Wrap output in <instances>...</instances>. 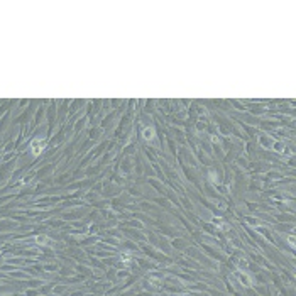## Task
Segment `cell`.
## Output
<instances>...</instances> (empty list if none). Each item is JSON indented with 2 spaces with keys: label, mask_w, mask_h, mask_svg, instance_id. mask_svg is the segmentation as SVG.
<instances>
[{
  "label": "cell",
  "mask_w": 296,
  "mask_h": 296,
  "mask_svg": "<svg viewBox=\"0 0 296 296\" xmlns=\"http://www.w3.org/2000/svg\"><path fill=\"white\" fill-rule=\"evenodd\" d=\"M31 151H32L34 156H37V154H41L44 151V141L41 139H34L32 142H31Z\"/></svg>",
  "instance_id": "6da1fadb"
},
{
  "label": "cell",
  "mask_w": 296,
  "mask_h": 296,
  "mask_svg": "<svg viewBox=\"0 0 296 296\" xmlns=\"http://www.w3.org/2000/svg\"><path fill=\"white\" fill-rule=\"evenodd\" d=\"M154 135H156V134H154V127H146V129L142 130V137H144L146 141H152V139H154Z\"/></svg>",
  "instance_id": "7a4b0ae2"
},
{
  "label": "cell",
  "mask_w": 296,
  "mask_h": 296,
  "mask_svg": "<svg viewBox=\"0 0 296 296\" xmlns=\"http://www.w3.org/2000/svg\"><path fill=\"white\" fill-rule=\"evenodd\" d=\"M36 240H37V244H48V237H44V235H39Z\"/></svg>",
  "instance_id": "3957f363"
}]
</instances>
